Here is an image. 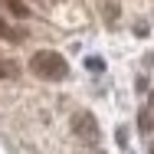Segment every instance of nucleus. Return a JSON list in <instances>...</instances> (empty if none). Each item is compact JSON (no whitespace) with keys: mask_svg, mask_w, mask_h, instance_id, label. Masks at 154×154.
I'll return each mask as SVG.
<instances>
[{"mask_svg":"<svg viewBox=\"0 0 154 154\" xmlns=\"http://www.w3.org/2000/svg\"><path fill=\"white\" fill-rule=\"evenodd\" d=\"M30 69L39 75V79H62L66 72H69V66L62 59L59 53H49V49H43V53H36L30 59Z\"/></svg>","mask_w":154,"mask_h":154,"instance_id":"f257e3e1","label":"nucleus"},{"mask_svg":"<svg viewBox=\"0 0 154 154\" xmlns=\"http://www.w3.org/2000/svg\"><path fill=\"white\" fill-rule=\"evenodd\" d=\"M72 131H75V138H82L89 148L98 144V138H102V131H98V122H95L89 112H79L75 118H72Z\"/></svg>","mask_w":154,"mask_h":154,"instance_id":"f03ea898","label":"nucleus"},{"mask_svg":"<svg viewBox=\"0 0 154 154\" xmlns=\"http://www.w3.org/2000/svg\"><path fill=\"white\" fill-rule=\"evenodd\" d=\"M23 36H26V33H20L17 26H10L7 20H0V39H7V43H23Z\"/></svg>","mask_w":154,"mask_h":154,"instance_id":"7ed1b4c3","label":"nucleus"},{"mask_svg":"<svg viewBox=\"0 0 154 154\" xmlns=\"http://www.w3.org/2000/svg\"><path fill=\"white\" fill-rule=\"evenodd\" d=\"M0 3H3V7H7V10L13 13V17H30V13H33L26 0H0Z\"/></svg>","mask_w":154,"mask_h":154,"instance_id":"20e7f679","label":"nucleus"},{"mask_svg":"<svg viewBox=\"0 0 154 154\" xmlns=\"http://www.w3.org/2000/svg\"><path fill=\"white\" fill-rule=\"evenodd\" d=\"M20 75V66L13 59H0V79H17Z\"/></svg>","mask_w":154,"mask_h":154,"instance_id":"39448f33","label":"nucleus"}]
</instances>
